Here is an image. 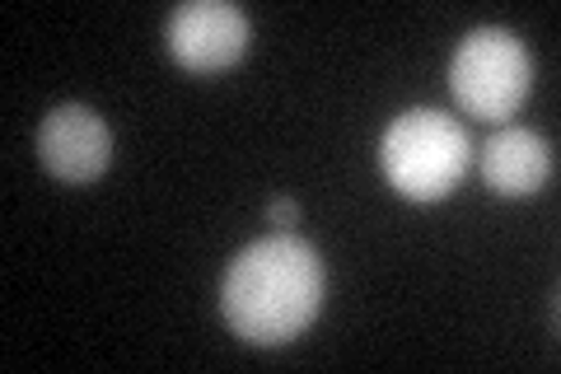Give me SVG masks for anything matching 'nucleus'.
Wrapping results in <instances>:
<instances>
[{
  "label": "nucleus",
  "mask_w": 561,
  "mask_h": 374,
  "mask_svg": "<svg viewBox=\"0 0 561 374\" xmlns=\"http://www.w3.org/2000/svg\"><path fill=\"white\" fill-rule=\"evenodd\" d=\"M38 155L43 165L66 178V183H90L108 169L113 159V132L94 109L84 103H61L51 109L38 127Z\"/></svg>",
  "instance_id": "nucleus-5"
},
{
  "label": "nucleus",
  "mask_w": 561,
  "mask_h": 374,
  "mask_svg": "<svg viewBox=\"0 0 561 374\" xmlns=\"http://www.w3.org/2000/svg\"><path fill=\"white\" fill-rule=\"evenodd\" d=\"M534 84V61L511 29H472L468 38L454 47L449 61V89L472 117L501 122L511 117Z\"/></svg>",
  "instance_id": "nucleus-3"
},
{
  "label": "nucleus",
  "mask_w": 561,
  "mask_h": 374,
  "mask_svg": "<svg viewBox=\"0 0 561 374\" xmlns=\"http://www.w3.org/2000/svg\"><path fill=\"white\" fill-rule=\"evenodd\" d=\"M468 132L440 109H412L389 122L379 159L389 183L412 202H440L468 173Z\"/></svg>",
  "instance_id": "nucleus-2"
},
{
  "label": "nucleus",
  "mask_w": 561,
  "mask_h": 374,
  "mask_svg": "<svg viewBox=\"0 0 561 374\" xmlns=\"http://www.w3.org/2000/svg\"><path fill=\"white\" fill-rule=\"evenodd\" d=\"M323 309V258L295 235H267L225 267L220 314L243 342L280 347Z\"/></svg>",
  "instance_id": "nucleus-1"
},
{
  "label": "nucleus",
  "mask_w": 561,
  "mask_h": 374,
  "mask_svg": "<svg viewBox=\"0 0 561 374\" xmlns=\"http://www.w3.org/2000/svg\"><path fill=\"white\" fill-rule=\"evenodd\" d=\"M164 38L187 70H220L249 52L253 24L230 0H187L169 14Z\"/></svg>",
  "instance_id": "nucleus-4"
},
{
  "label": "nucleus",
  "mask_w": 561,
  "mask_h": 374,
  "mask_svg": "<svg viewBox=\"0 0 561 374\" xmlns=\"http://www.w3.org/2000/svg\"><path fill=\"white\" fill-rule=\"evenodd\" d=\"M482 178L501 197H529L552 178V146L529 127H505L478 155Z\"/></svg>",
  "instance_id": "nucleus-6"
},
{
  "label": "nucleus",
  "mask_w": 561,
  "mask_h": 374,
  "mask_svg": "<svg viewBox=\"0 0 561 374\" xmlns=\"http://www.w3.org/2000/svg\"><path fill=\"white\" fill-rule=\"evenodd\" d=\"M295 216H300V211H295V202H272V206H267V220H272V225H295Z\"/></svg>",
  "instance_id": "nucleus-7"
}]
</instances>
